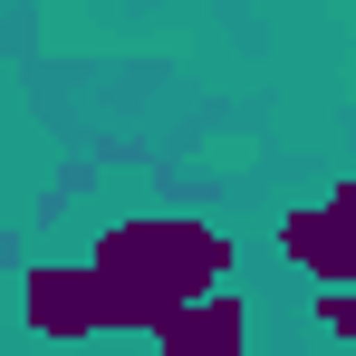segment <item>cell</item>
<instances>
[{
  "mask_svg": "<svg viewBox=\"0 0 356 356\" xmlns=\"http://www.w3.org/2000/svg\"><path fill=\"white\" fill-rule=\"evenodd\" d=\"M250 347V308H241L232 289L193 298V308H174L164 327H154V356H241Z\"/></svg>",
  "mask_w": 356,
  "mask_h": 356,
  "instance_id": "3",
  "label": "cell"
},
{
  "mask_svg": "<svg viewBox=\"0 0 356 356\" xmlns=\"http://www.w3.org/2000/svg\"><path fill=\"white\" fill-rule=\"evenodd\" d=\"M19 318H29L39 337H97V327H106V289H97V270H29Z\"/></svg>",
  "mask_w": 356,
  "mask_h": 356,
  "instance_id": "2",
  "label": "cell"
},
{
  "mask_svg": "<svg viewBox=\"0 0 356 356\" xmlns=\"http://www.w3.org/2000/svg\"><path fill=\"white\" fill-rule=\"evenodd\" d=\"M222 232H202V222H183V212H154V222H116V232L97 241V289H106V327H164L174 308L193 298H212L222 280Z\"/></svg>",
  "mask_w": 356,
  "mask_h": 356,
  "instance_id": "1",
  "label": "cell"
}]
</instances>
